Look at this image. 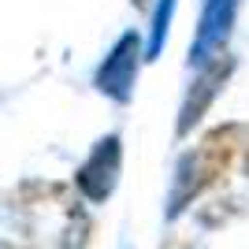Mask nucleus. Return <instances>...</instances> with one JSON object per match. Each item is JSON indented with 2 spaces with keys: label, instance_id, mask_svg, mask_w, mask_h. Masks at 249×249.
<instances>
[{
  "label": "nucleus",
  "instance_id": "obj_2",
  "mask_svg": "<svg viewBox=\"0 0 249 249\" xmlns=\"http://www.w3.org/2000/svg\"><path fill=\"white\" fill-rule=\"evenodd\" d=\"M227 71H231V60H219L216 67H208V71L201 74V82L194 86V93H190V101H186V112H182V130H186L194 119H201V112H205L208 101L216 97V89H219V82L227 78Z\"/></svg>",
  "mask_w": 249,
  "mask_h": 249
},
{
  "label": "nucleus",
  "instance_id": "obj_1",
  "mask_svg": "<svg viewBox=\"0 0 249 249\" xmlns=\"http://www.w3.org/2000/svg\"><path fill=\"white\" fill-rule=\"evenodd\" d=\"M242 138H246L242 126H227V130H216V134H208L205 142H201V149L194 153L186 175H182V197L201 194L205 186L219 182L231 167L238 164L242 153H246V142H242Z\"/></svg>",
  "mask_w": 249,
  "mask_h": 249
}]
</instances>
